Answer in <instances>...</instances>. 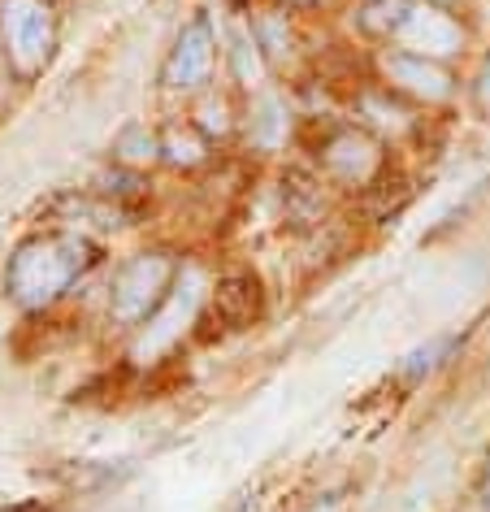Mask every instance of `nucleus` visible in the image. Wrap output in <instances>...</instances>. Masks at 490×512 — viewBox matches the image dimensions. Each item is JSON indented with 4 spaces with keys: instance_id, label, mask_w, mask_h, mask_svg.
I'll list each match as a JSON object with an SVG mask.
<instances>
[{
    "instance_id": "19",
    "label": "nucleus",
    "mask_w": 490,
    "mask_h": 512,
    "mask_svg": "<svg viewBox=\"0 0 490 512\" xmlns=\"http://www.w3.org/2000/svg\"><path fill=\"white\" fill-rule=\"evenodd\" d=\"M456 512H486V504L477 499V504H464V508H456Z\"/></svg>"
},
{
    "instance_id": "16",
    "label": "nucleus",
    "mask_w": 490,
    "mask_h": 512,
    "mask_svg": "<svg viewBox=\"0 0 490 512\" xmlns=\"http://www.w3.org/2000/svg\"><path fill=\"white\" fill-rule=\"evenodd\" d=\"M473 105L490 122V53L482 57V66H477V74H473Z\"/></svg>"
},
{
    "instance_id": "8",
    "label": "nucleus",
    "mask_w": 490,
    "mask_h": 512,
    "mask_svg": "<svg viewBox=\"0 0 490 512\" xmlns=\"http://www.w3.org/2000/svg\"><path fill=\"white\" fill-rule=\"evenodd\" d=\"M213 313L230 330H243L261 317V283L252 274H226L213 291Z\"/></svg>"
},
{
    "instance_id": "3",
    "label": "nucleus",
    "mask_w": 490,
    "mask_h": 512,
    "mask_svg": "<svg viewBox=\"0 0 490 512\" xmlns=\"http://www.w3.org/2000/svg\"><path fill=\"white\" fill-rule=\"evenodd\" d=\"M317 165L334 187H347V191H373L391 174L386 144L369 126H330L317 144Z\"/></svg>"
},
{
    "instance_id": "9",
    "label": "nucleus",
    "mask_w": 490,
    "mask_h": 512,
    "mask_svg": "<svg viewBox=\"0 0 490 512\" xmlns=\"http://www.w3.org/2000/svg\"><path fill=\"white\" fill-rule=\"evenodd\" d=\"M282 209L295 226H317L326 217V191H321V178L308 170H287L282 174Z\"/></svg>"
},
{
    "instance_id": "15",
    "label": "nucleus",
    "mask_w": 490,
    "mask_h": 512,
    "mask_svg": "<svg viewBox=\"0 0 490 512\" xmlns=\"http://www.w3.org/2000/svg\"><path fill=\"white\" fill-rule=\"evenodd\" d=\"M252 31H256V40H261L265 61L291 57V22H287V14H261Z\"/></svg>"
},
{
    "instance_id": "20",
    "label": "nucleus",
    "mask_w": 490,
    "mask_h": 512,
    "mask_svg": "<svg viewBox=\"0 0 490 512\" xmlns=\"http://www.w3.org/2000/svg\"><path fill=\"white\" fill-rule=\"evenodd\" d=\"M438 5H451V0H438Z\"/></svg>"
},
{
    "instance_id": "4",
    "label": "nucleus",
    "mask_w": 490,
    "mask_h": 512,
    "mask_svg": "<svg viewBox=\"0 0 490 512\" xmlns=\"http://www.w3.org/2000/svg\"><path fill=\"white\" fill-rule=\"evenodd\" d=\"M0 44L22 79H35L57 48V18L48 0H0Z\"/></svg>"
},
{
    "instance_id": "13",
    "label": "nucleus",
    "mask_w": 490,
    "mask_h": 512,
    "mask_svg": "<svg viewBox=\"0 0 490 512\" xmlns=\"http://www.w3.org/2000/svg\"><path fill=\"white\" fill-rule=\"evenodd\" d=\"M113 148H118V161H126V165H152V161H161V135L148 131L144 122L126 126Z\"/></svg>"
},
{
    "instance_id": "18",
    "label": "nucleus",
    "mask_w": 490,
    "mask_h": 512,
    "mask_svg": "<svg viewBox=\"0 0 490 512\" xmlns=\"http://www.w3.org/2000/svg\"><path fill=\"white\" fill-rule=\"evenodd\" d=\"M291 9H313V5H321V0H287Z\"/></svg>"
},
{
    "instance_id": "11",
    "label": "nucleus",
    "mask_w": 490,
    "mask_h": 512,
    "mask_svg": "<svg viewBox=\"0 0 490 512\" xmlns=\"http://www.w3.org/2000/svg\"><path fill=\"white\" fill-rule=\"evenodd\" d=\"M408 9H412V0H365V9L356 14V22H360V31H365L369 40L391 44L399 35V27H404Z\"/></svg>"
},
{
    "instance_id": "17",
    "label": "nucleus",
    "mask_w": 490,
    "mask_h": 512,
    "mask_svg": "<svg viewBox=\"0 0 490 512\" xmlns=\"http://www.w3.org/2000/svg\"><path fill=\"white\" fill-rule=\"evenodd\" d=\"M477 499H482L486 512H490V456H486V465H482V486H477Z\"/></svg>"
},
{
    "instance_id": "6",
    "label": "nucleus",
    "mask_w": 490,
    "mask_h": 512,
    "mask_svg": "<svg viewBox=\"0 0 490 512\" xmlns=\"http://www.w3.org/2000/svg\"><path fill=\"white\" fill-rule=\"evenodd\" d=\"M469 44V31L464 22L456 18L451 5H438V0H412L404 27L391 40V48H404V53H417V57H430V61H451L464 53Z\"/></svg>"
},
{
    "instance_id": "7",
    "label": "nucleus",
    "mask_w": 490,
    "mask_h": 512,
    "mask_svg": "<svg viewBox=\"0 0 490 512\" xmlns=\"http://www.w3.org/2000/svg\"><path fill=\"white\" fill-rule=\"evenodd\" d=\"M382 87H391L395 96H404L408 105H447L456 96V74L447 70V61H430L404 48H386L378 57Z\"/></svg>"
},
{
    "instance_id": "5",
    "label": "nucleus",
    "mask_w": 490,
    "mask_h": 512,
    "mask_svg": "<svg viewBox=\"0 0 490 512\" xmlns=\"http://www.w3.org/2000/svg\"><path fill=\"white\" fill-rule=\"evenodd\" d=\"M217 61H222V44H217L213 22L204 14H196L183 31H178L170 57H165V70H161L165 92H183V96L204 92V87L213 83Z\"/></svg>"
},
{
    "instance_id": "2",
    "label": "nucleus",
    "mask_w": 490,
    "mask_h": 512,
    "mask_svg": "<svg viewBox=\"0 0 490 512\" xmlns=\"http://www.w3.org/2000/svg\"><path fill=\"white\" fill-rule=\"evenodd\" d=\"M178 287V261L170 252H139L126 261L109 291V317L122 326H148Z\"/></svg>"
},
{
    "instance_id": "12",
    "label": "nucleus",
    "mask_w": 490,
    "mask_h": 512,
    "mask_svg": "<svg viewBox=\"0 0 490 512\" xmlns=\"http://www.w3.org/2000/svg\"><path fill=\"white\" fill-rule=\"evenodd\" d=\"M226 57H230V66H235V74H239L243 87H256V83H261V74H265V53H261V40H256L252 27H239L235 35H230Z\"/></svg>"
},
{
    "instance_id": "10",
    "label": "nucleus",
    "mask_w": 490,
    "mask_h": 512,
    "mask_svg": "<svg viewBox=\"0 0 490 512\" xmlns=\"http://www.w3.org/2000/svg\"><path fill=\"white\" fill-rule=\"evenodd\" d=\"M287 131H291V113H287V105H282L278 96H261L248 109V139H252V148L274 152L278 144H287Z\"/></svg>"
},
{
    "instance_id": "1",
    "label": "nucleus",
    "mask_w": 490,
    "mask_h": 512,
    "mask_svg": "<svg viewBox=\"0 0 490 512\" xmlns=\"http://www.w3.org/2000/svg\"><path fill=\"white\" fill-rule=\"evenodd\" d=\"M92 265H96L92 243L57 230V235H40V239L22 243L5 270V287L22 309H48V304L66 296Z\"/></svg>"
},
{
    "instance_id": "14",
    "label": "nucleus",
    "mask_w": 490,
    "mask_h": 512,
    "mask_svg": "<svg viewBox=\"0 0 490 512\" xmlns=\"http://www.w3.org/2000/svg\"><path fill=\"white\" fill-rule=\"evenodd\" d=\"M451 348H456V339H447V335H434L425 348H417V352H408L404 356V365H399V378L404 382H421V378H430L438 365L451 356Z\"/></svg>"
}]
</instances>
